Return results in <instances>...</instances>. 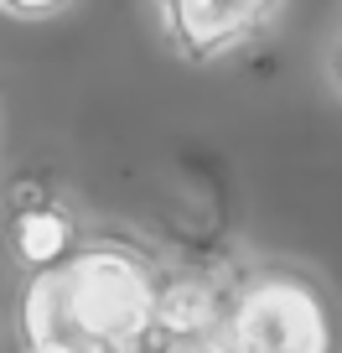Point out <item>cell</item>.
Masks as SVG:
<instances>
[{
    "label": "cell",
    "mask_w": 342,
    "mask_h": 353,
    "mask_svg": "<svg viewBox=\"0 0 342 353\" xmlns=\"http://www.w3.org/2000/svg\"><path fill=\"white\" fill-rule=\"evenodd\" d=\"M156 338V281L120 244H67L32 265L21 291V343L36 353H120Z\"/></svg>",
    "instance_id": "cell-1"
},
{
    "label": "cell",
    "mask_w": 342,
    "mask_h": 353,
    "mask_svg": "<svg viewBox=\"0 0 342 353\" xmlns=\"http://www.w3.org/2000/svg\"><path fill=\"white\" fill-rule=\"evenodd\" d=\"M233 343L239 348H270V353H296V348L321 353L332 343V327L311 281L290 276V270H265L239 301Z\"/></svg>",
    "instance_id": "cell-2"
},
{
    "label": "cell",
    "mask_w": 342,
    "mask_h": 353,
    "mask_svg": "<svg viewBox=\"0 0 342 353\" xmlns=\"http://www.w3.org/2000/svg\"><path fill=\"white\" fill-rule=\"evenodd\" d=\"M280 0H161L166 32L192 63H213L275 16Z\"/></svg>",
    "instance_id": "cell-3"
},
{
    "label": "cell",
    "mask_w": 342,
    "mask_h": 353,
    "mask_svg": "<svg viewBox=\"0 0 342 353\" xmlns=\"http://www.w3.org/2000/svg\"><path fill=\"white\" fill-rule=\"evenodd\" d=\"M73 244V223L63 208H52L47 198H21L11 219V250L21 265H47Z\"/></svg>",
    "instance_id": "cell-4"
},
{
    "label": "cell",
    "mask_w": 342,
    "mask_h": 353,
    "mask_svg": "<svg viewBox=\"0 0 342 353\" xmlns=\"http://www.w3.org/2000/svg\"><path fill=\"white\" fill-rule=\"evenodd\" d=\"M213 327V301L202 286H171L156 291V332H171V338H197Z\"/></svg>",
    "instance_id": "cell-5"
},
{
    "label": "cell",
    "mask_w": 342,
    "mask_h": 353,
    "mask_svg": "<svg viewBox=\"0 0 342 353\" xmlns=\"http://www.w3.org/2000/svg\"><path fill=\"white\" fill-rule=\"evenodd\" d=\"M11 16H26V21H42V16H57L67 0H0Z\"/></svg>",
    "instance_id": "cell-6"
}]
</instances>
